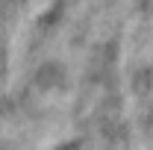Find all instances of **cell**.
<instances>
[{"label":"cell","mask_w":153,"mask_h":150,"mask_svg":"<svg viewBox=\"0 0 153 150\" xmlns=\"http://www.w3.org/2000/svg\"><path fill=\"white\" fill-rule=\"evenodd\" d=\"M65 79H68V74H65L62 62H44V65L36 71V85H38V88H44V91H50V88H62Z\"/></svg>","instance_id":"obj_1"}]
</instances>
